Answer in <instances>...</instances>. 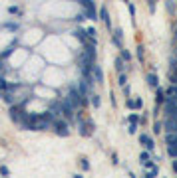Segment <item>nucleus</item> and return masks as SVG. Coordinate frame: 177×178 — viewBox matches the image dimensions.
Returning a JSON list of instances; mask_svg holds the SVG:
<instances>
[{
  "label": "nucleus",
  "mask_w": 177,
  "mask_h": 178,
  "mask_svg": "<svg viewBox=\"0 0 177 178\" xmlns=\"http://www.w3.org/2000/svg\"><path fill=\"white\" fill-rule=\"evenodd\" d=\"M10 119L20 127L22 131H30V113H26L22 107L12 105L10 107Z\"/></svg>",
  "instance_id": "f257e3e1"
},
{
  "label": "nucleus",
  "mask_w": 177,
  "mask_h": 178,
  "mask_svg": "<svg viewBox=\"0 0 177 178\" xmlns=\"http://www.w3.org/2000/svg\"><path fill=\"white\" fill-rule=\"evenodd\" d=\"M52 125L46 115H30V131H46Z\"/></svg>",
  "instance_id": "f03ea898"
},
{
  "label": "nucleus",
  "mask_w": 177,
  "mask_h": 178,
  "mask_svg": "<svg viewBox=\"0 0 177 178\" xmlns=\"http://www.w3.org/2000/svg\"><path fill=\"white\" fill-rule=\"evenodd\" d=\"M74 111H76V107L70 103V99H68V97H64V99L60 101V113H62V115H64V117L70 121V119H74Z\"/></svg>",
  "instance_id": "7ed1b4c3"
},
{
  "label": "nucleus",
  "mask_w": 177,
  "mask_h": 178,
  "mask_svg": "<svg viewBox=\"0 0 177 178\" xmlns=\"http://www.w3.org/2000/svg\"><path fill=\"white\" fill-rule=\"evenodd\" d=\"M52 127L56 129V133L60 135V137H68L70 135V129H68V123L62 121V119H56V121L52 123Z\"/></svg>",
  "instance_id": "20e7f679"
},
{
  "label": "nucleus",
  "mask_w": 177,
  "mask_h": 178,
  "mask_svg": "<svg viewBox=\"0 0 177 178\" xmlns=\"http://www.w3.org/2000/svg\"><path fill=\"white\" fill-rule=\"evenodd\" d=\"M68 99H70V103L74 105V107H78V105H82V93H80V89H76V87H72L70 89V93H68Z\"/></svg>",
  "instance_id": "39448f33"
},
{
  "label": "nucleus",
  "mask_w": 177,
  "mask_h": 178,
  "mask_svg": "<svg viewBox=\"0 0 177 178\" xmlns=\"http://www.w3.org/2000/svg\"><path fill=\"white\" fill-rule=\"evenodd\" d=\"M165 115L167 117H175L177 119V103H173L171 99L165 101Z\"/></svg>",
  "instance_id": "423d86ee"
},
{
  "label": "nucleus",
  "mask_w": 177,
  "mask_h": 178,
  "mask_svg": "<svg viewBox=\"0 0 177 178\" xmlns=\"http://www.w3.org/2000/svg\"><path fill=\"white\" fill-rule=\"evenodd\" d=\"M100 18H102V22L106 24V28L112 32V20H109V12H108V8L106 6H102L100 8Z\"/></svg>",
  "instance_id": "0eeeda50"
},
{
  "label": "nucleus",
  "mask_w": 177,
  "mask_h": 178,
  "mask_svg": "<svg viewBox=\"0 0 177 178\" xmlns=\"http://www.w3.org/2000/svg\"><path fill=\"white\" fill-rule=\"evenodd\" d=\"M140 143H141V145L147 148V150H153V148H155V145H153V139H151L149 135H145V133H141V135H140Z\"/></svg>",
  "instance_id": "6e6552de"
},
{
  "label": "nucleus",
  "mask_w": 177,
  "mask_h": 178,
  "mask_svg": "<svg viewBox=\"0 0 177 178\" xmlns=\"http://www.w3.org/2000/svg\"><path fill=\"white\" fill-rule=\"evenodd\" d=\"M145 81H147V85L149 87H159V77H157V73H155V71H149V73L145 75Z\"/></svg>",
  "instance_id": "1a4fd4ad"
},
{
  "label": "nucleus",
  "mask_w": 177,
  "mask_h": 178,
  "mask_svg": "<svg viewBox=\"0 0 177 178\" xmlns=\"http://www.w3.org/2000/svg\"><path fill=\"white\" fill-rule=\"evenodd\" d=\"M121 38H124V32H121V28H116V30H113V38H112V42H113V44H116L120 50L124 48V46H121Z\"/></svg>",
  "instance_id": "9d476101"
},
{
  "label": "nucleus",
  "mask_w": 177,
  "mask_h": 178,
  "mask_svg": "<svg viewBox=\"0 0 177 178\" xmlns=\"http://www.w3.org/2000/svg\"><path fill=\"white\" fill-rule=\"evenodd\" d=\"M74 36L78 38V40L82 42L84 46H86L88 42H90V38H88V32H86V30H82V28H78V30H76V32H74Z\"/></svg>",
  "instance_id": "9b49d317"
},
{
  "label": "nucleus",
  "mask_w": 177,
  "mask_h": 178,
  "mask_svg": "<svg viewBox=\"0 0 177 178\" xmlns=\"http://www.w3.org/2000/svg\"><path fill=\"white\" fill-rule=\"evenodd\" d=\"M165 95H167V93L163 91L161 87H155V103H157V105H161V103H165V101H167Z\"/></svg>",
  "instance_id": "f8f14e48"
},
{
  "label": "nucleus",
  "mask_w": 177,
  "mask_h": 178,
  "mask_svg": "<svg viewBox=\"0 0 177 178\" xmlns=\"http://www.w3.org/2000/svg\"><path fill=\"white\" fill-rule=\"evenodd\" d=\"M94 77H96V83H104V71L100 65L94 63Z\"/></svg>",
  "instance_id": "ddd939ff"
},
{
  "label": "nucleus",
  "mask_w": 177,
  "mask_h": 178,
  "mask_svg": "<svg viewBox=\"0 0 177 178\" xmlns=\"http://www.w3.org/2000/svg\"><path fill=\"white\" fill-rule=\"evenodd\" d=\"M169 81L173 83V85H177V61L173 63V67H171V71H169Z\"/></svg>",
  "instance_id": "4468645a"
},
{
  "label": "nucleus",
  "mask_w": 177,
  "mask_h": 178,
  "mask_svg": "<svg viewBox=\"0 0 177 178\" xmlns=\"http://www.w3.org/2000/svg\"><path fill=\"white\" fill-rule=\"evenodd\" d=\"M78 2L84 6V10H96V4H94V0H78Z\"/></svg>",
  "instance_id": "2eb2a0df"
},
{
  "label": "nucleus",
  "mask_w": 177,
  "mask_h": 178,
  "mask_svg": "<svg viewBox=\"0 0 177 178\" xmlns=\"http://www.w3.org/2000/svg\"><path fill=\"white\" fill-rule=\"evenodd\" d=\"M90 97H92V99H90V101H92V105H94L96 109H100V107H102V99H100V95H98V93H92Z\"/></svg>",
  "instance_id": "dca6fc26"
},
{
  "label": "nucleus",
  "mask_w": 177,
  "mask_h": 178,
  "mask_svg": "<svg viewBox=\"0 0 177 178\" xmlns=\"http://www.w3.org/2000/svg\"><path fill=\"white\" fill-rule=\"evenodd\" d=\"M157 174H159V166H157V164H155L153 168H149V170L145 172V178H155Z\"/></svg>",
  "instance_id": "f3484780"
},
{
  "label": "nucleus",
  "mask_w": 177,
  "mask_h": 178,
  "mask_svg": "<svg viewBox=\"0 0 177 178\" xmlns=\"http://www.w3.org/2000/svg\"><path fill=\"white\" fill-rule=\"evenodd\" d=\"M124 61H125V59L121 57V56H120V57H116V61H113V65H116V69L120 71V73L124 71Z\"/></svg>",
  "instance_id": "a211bd4d"
},
{
  "label": "nucleus",
  "mask_w": 177,
  "mask_h": 178,
  "mask_svg": "<svg viewBox=\"0 0 177 178\" xmlns=\"http://www.w3.org/2000/svg\"><path fill=\"white\" fill-rule=\"evenodd\" d=\"M167 154L171 158H177V145H167Z\"/></svg>",
  "instance_id": "6ab92c4d"
},
{
  "label": "nucleus",
  "mask_w": 177,
  "mask_h": 178,
  "mask_svg": "<svg viewBox=\"0 0 177 178\" xmlns=\"http://www.w3.org/2000/svg\"><path fill=\"white\" fill-rule=\"evenodd\" d=\"M165 8H167V12H169V14H173L175 8H177V4L173 2V0H165Z\"/></svg>",
  "instance_id": "aec40b11"
},
{
  "label": "nucleus",
  "mask_w": 177,
  "mask_h": 178,
  "mask_svg": "<svg viewBox=\"0 0 177 178\" xmlns=\"http://www.w3.org/2000/svg\"><path fill=\"white\" fill-rule=\"evenodd\" d=\"M155 160V158H153ZM151 158H147V160H141V164H143V168H145V170H149V168H153L155 166V162Z\"/></svg>",
  "instance_id": "412c9836"
},
{
  "label": "nucleus",
  "mask_w": 177,
  "mask_h": 178,
  "mask_svg": "<svg viewBox=\"0 0 177 178\" xmlns=\"http://www.w3.org/2000/svg\"><path fill=\"white\" fill-rule=\"evenodd\" d=\"M120 56L124 57L125 61H129V59H132V54H129V52H128V50H125V48H121V50H120Z\"/></svg>",
  "instance_id": "4be33fe9"
},
{
  "label": "nucleus",
  "mask_w": 177,
  "mask_h": 178,
  "mask_svg": "<svg viewBox=\"0 0 177 178\" xmlns=\"http://www.w3.org/2000/svg\"><path fill=\"white\" fill-rule=\"evenodd\" d=\"M143 50H145V48H143L141 44H140V46H137V48H136V56H137V59H140V61L143 59Z\"/></svg>",
  "instance_id": "5701e85b"
},
{
  "label": "nucleus",
  "mask_w": 177,
  "mask_h": 178,
  "mask_svg": "<svg viewBox=\"0 0 177 178\" xmlns=\"http://www.w3.org/2000/svg\"><path fill=\"white\" fill-rule=\"evenodd\" d=\"M117 83H120L121 87H124V85H128V77H125V73H124V71L120 73V79H117Z\"/></svg>",
  "instance_id": "b1692460"
},
{
  "label": "nucleus",
  "mask_w": 177,
  "mask_h": 178,
  "mask_svg": "<svg viewBox=\"0 0 177 178\" xmlns=\"http://www.w3.org/2000/svg\"><path fill=\"white\" fill-rule=\"evenodd\" d=\"M128 133H129V135H136V133H137V123H129Z\"/></svg>",
  "instance_id": "393cba45"
},
{
  "label": "nucleus",
  "mask_w": 177,
  "mask_h": 178,
  "mask_svg": "<svg viewBox=\"0 0 177 178\" xmlns=\"http://www.w3.org/2000/svg\"><path fill=\"white\" fill-rule=\"evenodd\" d=\"M14 46H16V42H14V44H10V46H8V48H6V50H4V52H2V57H6V56H8V54H10V52H12V50H14Z\"/></svg>",
  "instance_id": "a878e982"
},
{
  "label": "nucleus",
  "mask_w": 177,
  "mask_h": 178,
  "mask_svg": "<svg viewBox=\"0 0 177 178\" xmlns=\"http://www.w3.org/2000/svg\"><path fill=\"white\" fill-rule=\"evenodd\" d=\"M80 164H82L84 170H90V162H88V158H82V160H80Z\"/></svg>",
  "instance_id": "bb28decb"
},
{
  "label": "nucleus",
  "mask_w": 177,
  "mask_h": 178,
  "mask_svg": "<svg viewBox=\"0 0 177 178\" xmlns=\"http://www.w3.org/2000/svg\"><path fill=\"white\" fill-rule=\"evenodd\" d=\"M125 105H128L129 109H136V99H129L128 97V99H125Z\"/></svg>",
  "instance_id": "cd10ccee"
},
{
  "label": "nucleus",
  "mask_w": 177,
  "mask_h": 178,
  "mask_svg": "<svg viewBox=\"0 0 177 178\" xmlns=\"http://www.w3.org/2000/svg\"><path fill=\"white\" fill-rule=\"evenodd\" d=\"M161 127H163L161 123H159V121H155V123H153V133H159V131H161Z\"/></svg>",
  "instance_id": "c85d7f7f"
},
{
  "label": "nucleus",
  "mask_w": 177,
  "mask_h": 178,
  "mask_svg": "<svg viewBox=\"0 0 177 178\" xmlns=\"http://www.w3.org/2000/svg\"><path fill=\"white\" fill-rule=\"evenodd\" d=\"M2 89H8V85H6V79L0 75V91H2Z\"/></svg>",
  "instance_id": "c756f323"
},
{
  "label": "nucleus",
  "mask_w": 177,
  "mask_h": 178,
  "mask_svg": "<svg viewBox=\"0 0 177 178\" xmlns=\"http://www.w3.org/2000/svg\"><path fill=\"white\" fill-rule=\"evenodd\" d=\"M147 158H149V152H145V150H143L141 154H140V162H141V160H147Z\"/></svg>",
  "instance_id": "7c9ffc66"
},
{
  "label": "nucleus",
  "mask_w": 177,
  "mask_h": 178,
  "mask_svg": "<svg viewBox=\"0 0 177 178\" xmlns=\"http://www.w3.org/2000/svg\"><path fill=\"white\" fill-rule=\"evenodd\" d=\"M143 107V101H141V97H137L136 99V109H141Z\"/></svg>",
  "instance_id": "2f4dec72"
},
{
  "label": "nucleus",
  "mask_w": 177,
  "mask_h": 178,
  "mask_svg": "<svg viewBox=\"0 0 177 178\" xmlns=\"http://www.w3.org/2000/svg\"><path fill=\"white\" fill-rule=\"evenodd\" d=\"M0 174H4V176H8V174H10V170H8V168H6V166H0Z\"/></svg>",
  "instance_id": "473e14b6"
},
{
  "label": "nucleus",
  "mask_w": 177,
  "mask_h": 178,
  "mask_svg": "<svg viewBox=\"0 0 177 178\" xmlns=\"http://www.w3.org/2000/svg\"><path fill=\"white\" fill-rule=\"evenodd\" d=\"M129 16H132V18L136 16V6H133V4H129Z\"/></svg>",
  "instance_id": "72a5a7b5"
},
{
  "label": "nucleus",
  "mask_w": 177,
  "mask_h": 178,
  "mask_svg": "<svg viewBox=\"0 0 177 178\" xmlns=\"http://www.w3.org/2000/svg\"><path fill=\"white\" fill-rule=\"evenodd\" d=\"M112 162L116 164V166H117V164H120V160H117V154H116V152H113V154H112Z\"/></svg>",
  "instance_id": "f704fd0d"
},
{
  "label": "nucleus",
  "mask_w": 177,
  "mask_h": 178,
  "mask_svg": "<svg viewBox=\"0 0 177 178\" xmlns=\"http://www.w3.org/2000/svg\"><path fill=\"white\" fill-rule=\"evenodd\" d=\"M124 93H125V97H129V93H132V89H129V85H124Z\"/></svg>",
  "instance_id": "c9c22d12"
},
{
  "label": "nucleus",
  "mask_w": 177,
  "mask_h": 178,
  "mask_svg": "<svg viewBox=\"0 0 177 178\" xmlns=\"http://www.w3.org/2000/svg\"><path fill=\"white\" fill-rule=\"evenodd\" d=\"M173 172H177V158H173Z\"/></svg>",
  "instance_id": "e433bc0d"
},
{
  "label": "nucleus",
  "mask_w": 177,
  "mask_h": 178,
  "mask_svg": "<svg viewBox=\"0 0 177 178\" xmlns=\"http://www.w3.org/2000/svg\"><path fill=\"white\" fill-rule=\"evenodd\" d=\"M0 71H2V59H0Z\"/></svg>",
  "instance_id": "4c0bfd02"
},
{
  "label": "nucleus",
  "mask_w": 177,
  "mask_h": 178,
  "mask_svg": "<svg viewBox=\"0 0 177 178\" xmlns=\"http://www.w3.org/2000/svg\"><path fill=\"white\" fill-rule=\"evenodd\" d=\"M124 2H125V4H128V2H129V0H124Z\"/></svg>",
  "instance_id": "58836bf2"
},
{
  "label": "nucleus",
  "mask_w": 177,
  "mask_h": 178,
  "mask_svg": "<svg viewBox=\"0 0 177 178\" xmlns=\"http://www.w3.org/2000/svg\"><path fill=\"white\" fill-rule=\"evenodd\" d=\"M0 97H2V93H0Z\"/></svg>",
  "instance_id": "ea45409f"
}]
</instances>
